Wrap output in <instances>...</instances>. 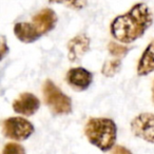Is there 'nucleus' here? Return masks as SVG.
I'll return each mask as SVG.
<instances>
[{
    "mask_svg": "<svg viewBox=\"0 0 154 154\" xmlns=\"http://www.w3.org/2000/svg\"><path fill=\"white\" fill-rule=\"evenodd\" d=\"M112 154H132V153H131V151H129L128 149L122 147V146H117V147L114 148Z\"/></svg>",
    "mask_w": 154,
    "mask_h": 154,
    "instance_id": "dca6fc26",
    "label": "nucleus"
},
{
    "mask_svg": "<svg viewBox=\"0 0 154 154\" xmlns=\"http://www.w3.org/2000/svg\"><path fill=\"white\" fill-rule=\"evenodd\" d=\"M49 2L63 5L73 10H82L87 5L88 0H49Z\"/></svg>",
    "mask_w": 154,
    "mask_h": 154,
    "instance_id": "ddd939ff",
    "label": "nucleus"
},
{
    "mask_svg": "<svg viewBox=\"0 0 154 154\" xmlns=\"http://www.w3.org/2000/svg\"><path fill=\"white\" fill-rule=\"evenodd\" d=\"M108 50H109L111 55H113L114 57H117V58L125 56L129 51V49L127 47L118 45L116 42H110L109 45H108Z\"/></svg>",
    "mask_w": 154,
    "mask_h": 154,
    "instance_id": "4468645a",
    "label": "nucleus"
},
{
    "mask_svg": "<svg viewBox=\"0 0 154 154\" xmlns=\"http://www.w3.org/2000/svg\"><path fill=\"white\" fill-rule=\"evenodd\" d=\"M131 130L136 137L154 143V114L141 113L131 122Z\"/></svg>",
    "mask_w": 154,
    "mask_h": 154,
    "instance_id": "39448f33",
    "label": "nucleus"
},
{
    "mask_svg": "<svg viewBox=\"0 0 154 154\" xmlns=\"http://www.w3.org/2000/svg\"><path fill=\"white\" fill-rule=\"evenodd\" d=\"M93 75L85 68H72L66 75V82L76 91H85L91 86Z\"/></svg>",
    "mask_w": 154,
    "mask_h": 154,
    "instance_id": "423d86ee",
    "label": "nucleus"
},
{
    "mask_svg": "<svg viewBox=\"0 0 154 154\" xmlns=\"http://www.w3.org/2000/svg\"><path fill=\"white\" fill-rule=\"evenodd\" d=\"M152 72H154V39L146 48L137 64L139 76H146Z\"/></svg>",
    "mask_w": 154,
    "mask_h": 154,
    "instance_id": "9b49d317",
    "label": "nucleus"
},
{
    "mask_svg": "<svg viewBox=\"0 0 154 154\" xmlns=\"http://www.w3.org/2000/svg\"><path fill=\"white\" fill-rule=\"evenodd\" d=\"M120 62L119 59H114V60H109L106 61L101 69V73L107 77H112L119 71L120 69Z\"/></svg>",
    "mask_w": 154,
    "mask_h": 154,
    "instance_id": "f8f14e48",
    "label": "nucleus"
},
{
    "mask_svg": "<svg viewBox=\"0 0 154 154\" xmlns=\"http://www.w3.org/2000/svg\"><path fill=\"white\" fill-rule=\"evenodd\" d=\"M14 34L21 42L31 43L40 38L41 34L33 22H18L14 26Z\"/></svg>",
    "mask_w": 154,
    "mask_h": 154,
    "instance_id": "9d476101",
    "label": "nucleus"
},
{
    "mask_svg": "<svg viewBox=\"0 0 154 154\" xmlns=\"http://www.w3.org/2000/svg\"><path fill=\"white\" fill-rule=\"evenodd\" d=\"M2 132L8 138L21 141L34 133V126L23 117H10L3 122Z\"/></svg>",
    "mask_w": 154,
    "mask_h": 154,
    "instance_id": "20e7f679",
    "label": "nucleus"
},
{
    "mask_svg": "<svg viewBox=\"0 0 154 154\" xmlns=\"http://www.w3.org/2000/svg\"><path fill=\"white\" fill-rule=\"evenodd\" d=\"M85 134L93 146L101 151H109L114 147L117 135L116 125L110 118H90L85 127Z\"/></svg>",
    "mask_w": 154,
    "mask_h": 154,
    "instance_id": "f03ea898",
    "label": "nucleus"
},
{
    "mask_svg": "<svg viewBox=\"0 0 154 154\" xmlns=\"http://www.w3.org/2000/svg\"><path fill=\"white\" fill-rule=\"evenodd\" d=\"M32 22L41 35L49 33L57 23V15L51 9H43L32 18Z\"/></svg>",
    "mask_w": 154,
    "mask_h": 154,
    "instance_id": "1a4fd4ad",
    "label": "nucleus"
},
{
    "mask_svg": "<svg viewBox=\"0 0 154 154\" xmlns=\"http://www.w3.org/2000/svg\"><path fill=\"white\" fill-rule=\"evenodd\" d=\"M152 98H153V101H154V84H153V87H152Z\"/></svg>",
    "mask_w": 154,
    "mask_h": 154,
    "instance_id": "a211bd4d",
    "label": "nucleus"
},
{
    "mask_svg": "<svg viewBox=\"0 0 154 154\" xmlns=\"http://www.w3.org/2000/svg\"><path fill=\"white\" fill-rule=\"evenodd\" d=\"M90 50V38L85 34H79L68 43V58L71 62H78Z\"/></svg>",
    "mask_w": 154,
    "mask_h": 154,
    "instance_id": "6e6552de",
    "label": "nucleus"
},
{
    "mask_svg": "<svg viewBox=\"0 0 154 154\" xmlns=\"http://www.w3.org/2000/svg\"><path fill=\"white\" fill-rule=\"evenodd\" d=\"M2 154H26V150L17 143H9L3 148Z\"/></svg>",
    "mask_w": 154,
    "mask_h": 154,
    "instance_id": "2eb2a0df",
    "label": "nucleus"
},
{
    "mask_svg": "<svg viewBox=\"0 0 154 154\" xmlns=\"http://www.w3.org/2000/svg\"><path fill=\"white\" fill-rule=\"evenodd\" d=\"M1 48H2V50H1V54H2V58H3L5 55V53H7V51H9V49L7 48V43H5V37H2V45H1Z\"/></svg>",
    "mask_w": 154,
    "mask_h": 154,
    "instance_id": "f3484780",
    "label": "nucleus"
},
{
    "mask_svg": "<svg viewBox=\"0 0 154 154\" xmlns=\"http://www.w3.org/2000/svg\"><path fill=\"white\" fill-rule=\"evenodd\" d=\"M43 97L47 106L55 114L63 115L69 114L72 111V101L70 97L64 93L51 80H47L43 85Z\"/></svg>",
    "mask_w": 154,
    "mask_h": 154,
    "instance_id": "7ed1b4c3",
    "label": "nucleus"
},
{
    "mask_svg": "<svg viewBox=\"0 0 154 154\" xmlns=\"http://www.w3.org/2000/svg\"><path fill=\"white\" fill-rule=\"evenodd\" d=\"M153 22L152 13L145 3L133 5L129 12L114 18L110 31L122 43H131L140 38Z\"/></svg>",
    "mask_w": 154,
    "mask_h": 154,
    "instance_id": "f257e3e1",
    "label": "nucleus"
},
{
    "mask_svg": "<svg viewBox=\"0 0 154 154\" xmlns=\"http://www.w3.org/2000/svg\"><path fill=\"white\" fill-rule=\"evenodd\" d=\"M40 107L39 99L32 93H22L13 103V110L18 114L32 116Z\"/></svg>",
    "mask_w": 154,
    "mask_h": 154,
    "instance_id": "0eeeda50",
    "label": "nucleus"
}]
</instances>
